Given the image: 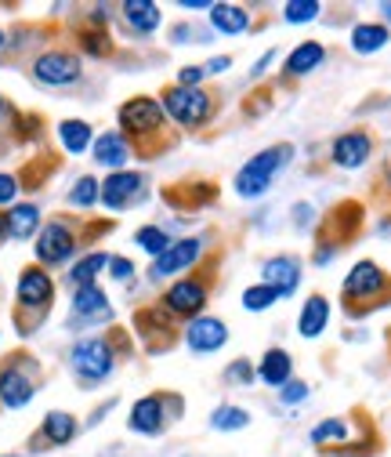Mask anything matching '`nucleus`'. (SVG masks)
I'll return each mask as SVG.
<instances>
[{
    "mask_svg": "<svg viewBox=\"0 0 391 457\" xmlns=\"http://www.w3.org/2000/svg\"><path fill=\"white\" fill-rule=\"evenodd\" d=\"M345 302L355 305L352 312H370L373 305L391 302V279L384 276L380 265L359 262V265L348 272V279H345Z\"/></svg>",
    "mask_w": 391,
    "mask_h": 457,
    "instance_id": "nucleus-1",
    "label": "nucleus"
},
{
    "mask_svg": "<svg viewBox=\"0 0 391 457\" xmlns=\"http://www.w3.org/2000/svg\"><path fill=\"white\" fill-rule=\"evenodd\" d=\"M290 145H279V149H265V153H257L240 175H236V193L240 196H261L268 186H272V175L279 167H283L287 160H290Z\"/></svg>",
    "mask_w": 391,
    "mask_h": 457,
    "instance_id": "nucleus-2",
    "label": "nucleus"
},
{
    "mask_svg": "<svg viewBox=\"0 0 391 457\" xmlns=\"http://www.w3.org/2000/svg\"><path fill=\"white\" fill-rule=\"evenodd\" d=\"M163 105H167V112H171L182 128H200L214 112L210 95L200 91V87H171V91H163Z\"/></svg>",
    "mask_w": 391,
    "mask_h": 457,
    "instance_id": "nucleus-3",
    "label": "nucleus"
},
{
    "mask_svg": "<svg viewBox=\"0 0 391 457\" xmlns=\"http://www.w3.org/2000/svg\"><path fill=\"white\" fill-rule=\"evenodd\" d=\"M33 77L40 84H51V87L73 84V80H80V59H77V54H66V51H47V54H40V59H37Z\"/></svg>",
    "mask_w": 391,
    "mask_h": 457,
    "instance_id": "nucleus-4",
    "label": "nucleus"
},
{
    "mask_svg": "<svg viewBox=\"0 0 391 457\" xmlns=\"http://www.w3.org/2000/svg\"><path fill=\"white\" fill-rule=\"evenodd\" d=\"M73 367H77L80 378L102 381L109 370H113V353H109V345L102 337H87L73 349Z\"/></svg>",
    "mask_w": 391,
    "mask_h": 457,
    "instance_id": "nucleus-5",
    "label": "nucleus"
},
{
    "mask_svg": "<svg viewBox=\"0 0 391 457\" xmlns=\"http://www.w3.org/2000/svg\"><path fill=\"white\" fill-rule=\"evenodd\" d=\"M120 124H124L127 135H152L163 124V105L152 102V98H145V95L142 98H131L120 109Z\"/></svg>",
    "mask_w": 391,
    "mask_h": 457,
    "instance_id": "nucleus-6",
    "label": "nucleus"
},
{
    "mask_svg": "<svg viewBox=\"0 0 391 457\" xmlns=\"http://www.w3.org/2000/svg\"><path fill=\"white\" fill-rule=\"evenodd\" d=\"M73 254V233L66 225H59V221H51L44 233H40V240H37V258L44 262V265H59V262H66Z\"/></svg>",
    "mask_w": 391,
    "mask_h": 457,
    "instance_id": "nucleus-7",
    "label": "nucleus"
},
{
    "mask_svg": "<svg viewBox=\"0 0 391 457\" xmlns=\"http://www.w3.org/2000/svg\"><path fill=\"white\" fill-rule=\"evenodd\" d=\"M185 341H189V349H196V353H214V349H221V345L229 341V327L221 323V320L203 316V320H196V323L189 327Z\"/></svg>",
    "mask_w": 391,
    "mask_h": 457,
    "instance_id": "nucleus-8",
    "label": "nucleus"
},
{
    "mask_svg": "<svg viewBox=\"0 0 391 457\" xmlns=\"http://www.w3.org/2000/svg\"><path fill=\"white\" fill-rule=\"evenodd\" d=\"M203 302H207V287H203V283H196V279H182V283H175V287L167 291V309L178 312V316L200 312Z\"/></svg>",
    "mask_w": 391,
    "mask_h": 457,
    "instance_id": "nucleus-9",
    "label": "nucleus"
},
{
    "mask_svg": "<svg viewBox=\"0 0 391 457\" xmlns=\"http://www.w3.org/2000/svg\"><path fill=\"white\" fill-rule=\"evenodd\" d=\"M265 279H268V287L275 295H294L297 287V279H301V262L297 258H272L265 262Z\"/></svg>",
    "mask_w": 391,
    "mask_h": 457,
    "instance_id": "nucleus-10",
    "label": "nucleus"
},
{
    "mask_svg": "<svg viewBox=\"0 0 391 457\" xmlns=\"http://www.w3.org/2000/svg\"><path fill=\"white\" fill-rule=\"evenodd\" d=\"M138 189H142V175H134V170H117V175L105 179L102 200H105L109 207H127Z\"/></svg>",
    "mask_w": 391,
    "mask_h": 457,
    "instance_id": "nucleus-11",
    "label": "nucleus"
},
{
    "mask_svg": "<svg viewBox=\"0 0 391 457\" xmlns=\"http://www.w3.org/2000/svg\"><path fill=\"white\" fill-rule=\"evenodd\" d=\"M370 149H373L370 135L348 131V135H341L338 142H333V163H341V167H362L366 156H370Z\"/></svg>",
    "mask_w": 391,
    "mask_h": 457,
    "instance_id": "nucleus-12",
    "label": "nucleus"
},
{
    "mask_svg": "<svg viewBox=\"0 0 391 457\" xmlns=\"http://www.w3.org/2000/svg\"><path fill=\"white\" fill-rule=\"evenodd\" d=\"M51 276L44 272V269H26L22 272V279H19V302L26 305V309H40V305H47L51 302Z\"/></svg>",
    "mask_w": 391,
    "mask_h": 457,
    "instance_id": "nucleus-13",
    "label": "nucleus"
},
{
    "mask_svg": "<svg viewBox=\"0 0 391 457\" xmlns=\"http://www.w3.org/2000/svg\"><path fill=\"white\" fill-rule=\"evenodd\" d=\"M196 258H200V240H182V244L167 247V251L156 258V265H152V276H156V279H159V276H171V272H178V269L192 265Z\"/></svg>",
    "mask_w": 391,
    "mask_h": 457,
    "instance_id": "nucleus-14",
    "label": "nucleus"
},
{
    "mask_svg": "<svg viewBox=\"0 0 391 457\" xmlns=\"http://www.w3.org/2000/svg\"><path fill=\"white\" fill-rule=\"evenodd\" d=\"M0 399L8 407H26L33 399V381L22 370H0Z\"/></svg>",
    "mask_w": 391,
    "mask_h": 457,
    "instance_id": "nucleus-15",
    "label": "nucleus"
},
{
    "mask_svg": "<svg viewBox=\"0 0 391 457\" xmlns=\"http://www.w3.org/2000/svg\"><path fill=\"white\" fill-rule=\"evenodd\" d=\"M159 425H163V407H159V399H156V395L138 399L134 411H131V428L152 436V432H159Z\"/></svg>",
    "mask_w": 391,
    "mask_h": 457,
    "instance_id": "nucleus-16",
    "label": "nucleus"
},
{
    "mask_svg": "<svg viewBox=\"0 0 391 457\" xmlns=\"http://www.w3.org/2000/svg\"><path fill=\"white\" fill-rule=\"evenodd\" d=\"M326 320H330V305H326V298H322V295H312L308 305L301 309L297 330H301L305 337H319V334L326 330Z\"/></svg>",
    "mask_w": 391,
    "mask_h": 457,
    "instance_id": "nucleus-17",
    "label": "nucleus"
},
{
    "mask_svg": "<svg viewBox=\"0 0 391 457\" xmlns=\"http://www.w3.org/2000/svg\"><path fill=\"white\" fill-rule=\"evenodd\" d=\"M94 160L98 163H105V167H120V163H127V142L120 138V135H98V142H94Z\"/></svg>",
    "mask_w": 391,
    "mask_h": 457,
    "instance_id": "nucleus-18",
    "label": "nucleus"
},
{
    "mask_svg": "<svg viewBox=\"0 0 391 457\" xmlns=\"http://www.w3.org/2000/svg\"><path fill=\"white\" fill-rule=\"evenodd\" d=\"M319 62H322V44L308 40V44H301V47L290 54V59H287V73H290V77H305V73H312Z\"/></svg>",
    "mask_w": 391,
    "mask_h": 457,
    "instance_id": "nucleus-19",
    "label": "nucleus"
},
{
    "mask_svg": "<svg viewBox=\"0 0 391 457\" xmlns=\"http://www.w3.org/2000/svg\"><path fill=\"white\" fill-rule=\"evenodd\" d=\"M261 378L268 381V385H287L290 381V353H283V349H272L265 360H261Z\"/></svg>",
    "mask_w": 391,
    "mask_h": 457,
    "instance_id": "nucleus-20",
    "label": "nucleus"
},
{
    "mask_svg": "<svg viewBox=\"0 0 391 457\" xmlns=\"http://www.w3.org/2000/svg\"><path fill=\"white\" fill-rule=\"evenodd\" d=\"M124 15H127V22H131L134 29H142V33H149V29L159 26V8L149 4V0H127Z\"/></svg>",
    "mask_w": 391,
    "mask_h": 457,
    "instance_id": "nucleus-21",
    "label": "nucleus"
},
{
    "mask_svg": "<svg viewBox=\"0 0 391 457\" xmlns=\"http://www.w3.org/2000/svg\"><path fill=\"white\" fill-rule=\"evenodd\" d=\"M44 436H47L51 443H69V439L77 436V418L66 414V411H51V414L44 418Z\"/></svg>",
    "mask_w": 391,
    "mask_h": 457,
    "instance_id": "nucleus-22",
    "label": "nucleus"
},
{
    "mask_svg": "<svg viewBox=\"0 0 391 457\" xmlns=\"http://www.w3.org/2000/svg\"><path fill=\"white\" fill-rule=\"evenodd\" d=\"M210 22L221 33H243L247 29V12L243 8H232V4H214L210 8Z\"/></svg>",
    "mask_w": 391,
    "mask_h": 457,
    "instance_id": "nucleus-23",
    "label": "nucleus"
},
{
    "mask_svg": "<svg viewBox=\"0 0 391 457\" xmlns=\"http://www.w3.org/2000/svg\"><path fill=\"white\" fill-rule=\"evenodd\" d=\"M37 221H40V211H37L33 204H19V207H12V214H8V233H12L15 240H26L33 228H37Z\"/></svg>",
    "mask_w": 391,
    "mask_h": 457,
    "instance_id": "nucleus-24",
    "label": "nucleus"
},
{
    "mask_svg": "<svg viewBox=\"0 0 391 457\" xmlns=\"http://www.w3.org/2000/svg\"><path fill=\"white\" fill-rule=\"evenodd\" d=\"M73 309H77V316H105L109 312V298L91 283V287H77Z\"/></svg>",
    "mask_w": 391,
    "mask_h": 457,
    "instance_id": "nucleus-25",
    "label": "nucleus"
},
{
    "mask_svg": "<svg viewBox=\"0 0 391 457\" xmlns=\"http://www.w3.org/2000/svg\"><path fill=\"white\" fill-rule=\"evenodd\" d=\"M384 44H387V29L384 26H355V33H352V47L359 54H373Z\"/></svg>",
    "mask_w": 391,
    "mask_h": 457,
    "instance_id": "nucleus-26",
    "label": "nucleus"
},
{
    "mask_svg": "<svg viewBox=\"0 0 391 457\" xmlns=\"http://www.w3.org/2000/svg\"><path fill=\"white\" fill-rule=\"evenodd\" d=\"M105 265H109V258H105V254H87L84 262H77V265H73L69 279L77 283V287H91V283H94V276H98Z\"/></svg>",
    "mask_w": 391,
    "mask_h": 457,
    "instance_id": "nucleus-27",
    "label": "nucleus"
},
{
    "mask_svg": "<svg viewBox=\"0 0 391 457\" xmlns=\"http://www.w3.org/2000/svg\"><path fill=\"white\" fill-rule=\"evenodd\" d=\"M59 135H62V145H66L69 153H84L87 142H91V128H87L84 120H66V124L59 128Z\"/></svg>",
    "mask_w": 391,
    "mask_h": 457,
    "instance_id": "nucleus-28",
    "label": "nucleus"
},
{
    "mask_svg": "<svg viewBox=\"0 0 391 457\" xmlns=\"http://www.w3.org/2000/svg\"><path fill=\"white\" fill-rule=\"evenodd\" d=\"M330 439H348V421H341V418H330V421H322V425H315L312 428V443L315 446H326Z\"/></svg>",
    "mask_w": 391,
    "mask_h": 457,
    "instance_id": "nucleus-29",
    "label": "nucleus"
},
{
    "mask_svg": "<svg viewBox=\"0 0 391 457\" xmlns=\"http://www.w3.org/2000/svg\"><path fill=\"white\" fill-rule=\"evenodd\" d=\"M210 425H214V428H225V432H236V428L250 425V414L240 411V407H221V411H214Z\"/></svg>",
    "mask_w": 391,
    "mask_h": 457,
    "instance_id": "nucleus-30",
    "label": "nucleus"
},
{
    "mask_svg": "<svg viewBox=\"0 0 391 457\" xmlns=\"http://www.w3.org/2000/svg\"><path fill=\"white\" fill-rule=\"evenodd\" d=\"M134 240H138V244H142L149 254H156V258H159L167 247H171V244H167V237H163V228H152V225L138 228V237H134Z\"/></svg>",
    "mask_w": 391,
    "mask_h": 457,
    "instance_id": "nucleus-31",
    "label": "nucleus"
},
{
    "mask_svg": "<svg viewBox=\"0 0 391 457\" xmlns=\"http://www.w3.org/2000/svg\"><path fill=\"white\" fill-rule=\"evenodd\" d=\"M98 196H102V186H98L91 175H87V179H80V182L73 186V193H69V200H73L77 207H91Z\"/></svg>",
    "mask_w": 391,
    "mask_h": 457,
    "instance_id": "nucleus-32",
    "label": "nucleus"
},
{
    "mask_svg": "<svg viewBox=\"0 0 391 457\" xmlns=\"http://www.w3.org/2000/svg\"><path fill=\"white\" fill-rule=\"evenodd\" d=\"M315 15H319L315 0H290V4L283 8V19H287V22H312Z\"/></svg>",
    "mask_w": 391,
    "mask_h": 457,
    "instance_id": "nucleus-33",
    "label": "nucleus"
},
{
    "mask_svg": "<svg viewBox=\"0 0 391 457\" xmlns=\"http://www.w3.org/2000/svg\"><path fill=\"white\" fill-rule=\"evenodd\" d=\"M275 298H279V295L268 287V283H257V287H250V291L243 295V305H247L250 312H261V309H268Z\"/></svg>",
    "mask_w": 391,
    "mask_h": 457,
    "instance_id": "nucleus-34",
    "label": "nucleus"
},
{
    "mask_svg": "<svg viewBox=\"0 0 391 457\" xmlns=\"http://www.w3.org/2000/svg\"><path fill=\"white\" fill-rule=\"evenodd\" d=\"M305 395H308V385H305V381H290V385H283V403H301Z\"/></svg>",
    "mask_w": 391,
    "mask_h": 457,
    "instance_id": "nucleus-35",
    "label": "nucleus"
},
{
    "mask_svg": "<svg viewBox=\"0 0 391 457\" xmlns=\"http://www.w3.org/2000/svg\"><path fill=\"white\" fill-rule=\"evenodd\" d=\"M225 378H229V381H250V378H254V367H250L247 360H236V363L229 367V374H225Z\"/></svg>",
    "mask_w": 391,
    "mask_h": 457,
    "instance_id": "nucleus-36",
    "label": "nucleus"
},
{
    "mask_svg": "<svg viewBox=\"0 0 391 457\" xmlns=\"http://www.w3.org/2000/svg\"><path fill=\"white\" fill-rule=\"evenodd\" d=\"M15 189H19V186H15L12 175H0V204H12V200H15Z\"/></svg>",
    "mask_w": 391,
    "mask_h": 457,
    "instance_id": "nucleus-37",
    "label": "nucleus"
},
{
    "mask_svg": "<svg viewBox=\"0 0 391 457\" xmlns=\"http://www.w3.org/2000/svg\"><path fill=\"white\" fill-rule=\"evenodd\" d=\"M203 80V66H185L182 70V87H196Z\"/></svg>",
    "mask_w": 391,
    "mask_h": 457,
    "instance_id": "nucleus-38",
    "label": "nucleus"
},
{
    "mask_svg": "<svg viewBox=\"0 0 391 457\" xmlns=\"http://www.w3.org/2000/svg\"><path fill=\"white\" fill-rule=\"evenodd\" d=\"M109 269H113V276H117V279H127V276L134 272V265H131L127 258H113V262H109Z\"/></svg>",
    "mask_w": 391,
    "mask_h": 457,
    "instance_id": "nucleus-39",
    "label": "nucleus"
},
{
    "mask_svg": "<svg viewBox=\"0 0 391 457\" xmlns=\"http://www.w3.org/2000/svg\"><path fill=\"white\" fill-rule=\"evenodd\" d=\"M84 44H87V51H94V54L109 51V40H105V37H94V33H87V37H84Z\"/></svg>",
    "mask_w": 391,
    "mask_h": 457,
    "instance_id": "nucleus-40",
    "label": "nucleus"
},
{
    "mask_svg": "<svg viewBox=\"0 0 391 457\" xmlns=\"http://www.w3.org/2000/svg\"><path fill=\"white\" fill-rule=\"evenodd\" d=\"M221 70H229V59H210L203 66V73H221Z\"/></svg>",
    "mask_w": 391,
    "mask_h": 457,
    "instance_id": "nucleus-41",
    "label": "nucleus"
},
{
    "mask_svg": "<svg viewBox=\"0 0 391 457\" xmlns=\"http://www.w3.org/2000/svg\"><path fill=\"white\" fill-rule=\"evenodd\" d=\"M8 233V218H0V237H4Z\"/></svg>",
    "mask_w": 391,
    "mask_h": 457,
    "instance_id": "nucleus-42",
    "label": "nucleus"
},
{
    "mask_svg": "<svg viewBox=\"0 0 391 457\" xmlns=\"http://www.w3.org/2000/svg\"><path fill=\"white\" fill-rule=\"evenodd\" d=\"M0 109H4V98H0Z\"/></svg>",
    "mask_w": 391,
    "mask_h": 457,
    "instance_id": "nucleus-43",
    "label": "nucleus"
},
{
    "mask_svg": "<svg viewBox=\"0 0 391 457\" xmlns=\"http://www.w3.org/2000/svg\"><path fill=\"white\" fill-rule=\"evenodd\" d=\"M0 44H4V33H0Z\"/></svg>",
    "mask_w": 391,
    "mask_h": 457,
    "instance_id": "nucleus-44",
    "label": "nucleus"
}]
</instances>
